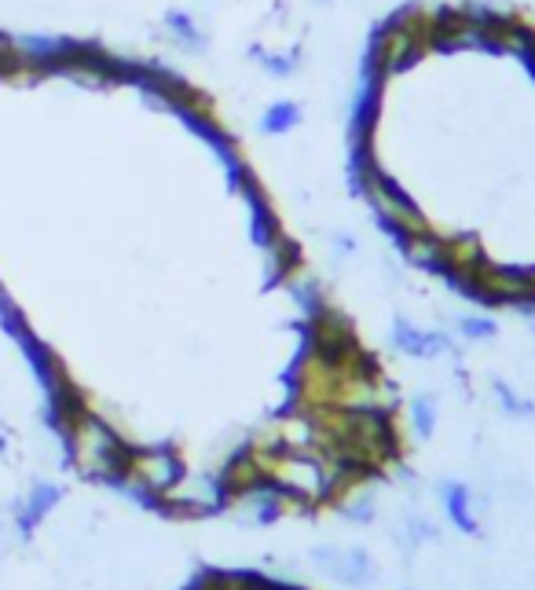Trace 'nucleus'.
Returning <instances> with one entry per match:
<instances>
[{"label":"nucleus","mask_w":535,"mask_h":590,"mask_svg":"<svg viewBox=\"0 0 535 590\" xmlns=\"http://www.w3.org/2000/svg\"><path fill=\"white\" fill-rule=\"evenodd\" d=\"M414 430H419L422 436H433L436 430V408H433V400H414Z\"/></svg>","instance_id":"obj_6"},{"label":"nucleus","mask_w":535,"mask_h":590,"mask_svg":"<svg viewBox=\"0 0 535 590\" xmlns=\"http://www.w3.org/2000/svg\"><path fill=\"white\" fill-rule=\"evenodd\" d=\"M462 334L473 337V342H480V337H495L499 326L488 320V315H466L462 320Z\"/></svg>","instance_id":"obj_7"},{"label":"nucleus","mask_w":535,"mask_h":590,"mask_svg":"<svg viewBox=\"0 0 535 590\" xmlns=\"http://www.w3.org/2000/svg\"><path fill=\"white\" fill-rule=\"evenodd\" d=\"M0 452H4V436H0Z\"/></svg>","instance_id":"obj_10"},{"label":"nucleus","mask_w":535,"mask_h":590,"mask_svg":"<svg viewBox=\"0 0 535 590\" xmlns=\"http://www.w3.org/2000/svg\"><path fill=\"white\" fill-rule=\"evenodd\" d=\"M254 59L271 74V78H290L301 63L298 52H287V56H282V52H265V48H254Z\"/></svg>","instance_id":"obj_5"},{"label":"nucleus","mask_w":535,"mask_h":590,"mask_svg":"<svg viewBox=\"0 0 535 590\" xmlns=\"http://www.w3.org/2000/svg\"><path fill=\"white\" fill-rule=\"evenodd\" d=\"M495 392H499V400H502V408H506V411H513V414H532V403L517 400L506 386H502V381H495Z\"/></svg>","instance_id":"obj_9"},{"label":"nucleus","mask_w":535,"mask_h":590,"mask_svg":"<svg viewBox=\"0 0 535 590\" xmlns=\"http://www.w3.org/2000/svg\"><path fill=\"white\" fill-rule=\"evenodd\" d=\"M161 26H166V34H169V41L177 48H183V52H205V34L199 30V23L188 15V12H166V19H161Z\"/></svg>","instance_id":"obj_1"},{"label":"nucleus","mask_w":535,"mask_h":590,"mask_svg":"<svg viewBox=\"0 0 535 590\" xmlns=\"http://www.w3.org/2000/svg\"><path fill=\"white\" fill-rule=\"evenodd\" d=\"M444 506L447 517H452L466 535L477 532V517H473V496H469L466 485H444Z\"/></svg>","instance_id":"obj_2"},{"label":"nucleus","mask_w":535,"mask_h":590,"mask_svg":"<svg viewBox=\"0 0 535 590\" xmlns=\"http://www.w3.org/2000/svg\"><path fill=\"white\" fill-rule=\"evenodd\" d=\"M59 499H63V488H56V485H37L34 491H30V499H26L23 513H19V528L30 532L41 517H45V513H48L52 506H56Z\"/></svg>","instance_id":"obj_4"},{"label":"nucleus","mask_w":535,"mask_h":590,"mask_svg":"<svg viewBox=\"0 0 535 590\" xmlns=\"http://www.w3.org/2000/svg\"><path fill=\"white\" fill-rule=\"evenodd\" d=\"M301 125V107L290 100L271 103L265 114H260V133L265 136H287Z\"/></svg>","instance_id":"obj_3"},{"label":"nucleus","mask_w":535,"mask_h":590,"mask_svg":"<svg viewBox=\"0 0 535 590\" xmlns=\"http://www.w3.org/2000/svg\"><path fill=\"white\" fill-rule=\"evenodd\" d=\"M15 74V48H12V37L0 34V78H12Z\"/></svg>","instance_id":"obj_8"}]
</instances>
